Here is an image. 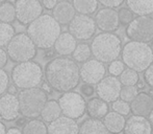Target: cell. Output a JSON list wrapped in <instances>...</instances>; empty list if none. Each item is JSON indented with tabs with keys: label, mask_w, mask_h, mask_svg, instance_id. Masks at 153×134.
<instances>
[{
	"label": "cell",
	"mask_w": 153,
	"mask_h": 134,
	"mask_svg": "<svg viewBox=\"0 0 153 134\" xmlns=\"http://www.w3.org/2000/svg\"><path fill=\"white\" fill-rule=\"evenodd\" d=\"M148 116H149V120H149V123L151 124V126L153 127V109L151 110V112H150Z\"/></svg>",
	"instance_id": "cell-46"
},
{
	"label": "cell",
	"mask_w": 153,
	"mask_h": 134,
	"mask_svg": "<svg viewBox=\"0 0 153 134\" xmlns=\"http://www.w3.org/2000/svg\"><path fill=\"white\" fill-rule=\"evenodd\" d=\"M144 78H145L146 83H147L151 88H153V62L147 67V69L145 70Z\"/></svg>",
	"instance_id": "cell-39"
},
{
	"label": "cell",
	"mask_w": 153,
	"mask_h": 134,
	"mask_svg": "<svg viewBox=\"0 0 153 134\" xmlns=\"http://www.w3.org/2000/svg\"><path fill=\"white\" fill-rule=\"evenodd\" d=\"M122 84L120 83L119 79L114 75L104 77L100 82L97 83L96 92L98 94V98L103 100L106 103L118 100L120 96Z\"/></svg>",
	"instance_id": "cell-12"
},
{
	"label": "cell",
	"mask_w": 153,
	"mask_h": 134,
	"mask_svg": "<svg viewBox=\"0 0 153 134\" xmlns=\"http://www.w3.org/2000/svg\"><path fill=\"white\" fill-rule=\"evenodd\" d=\"M119 81L123 86H132L137 84L140 81L139 72L130 68L124 69L122 73L119 75Z\"/></svg>",
	"instance_id": "cell-31"
},
{
	"label": "cell",
	"mask_w": 153,
	"mask_h": 134,
	"mask_svg": "<svg viewBox=\"0 0 153 134\" xmlns=\"http://www.w3.org/2000/svg\"><path fill=\"white\" fill-rule=\"evenodd\" d=\"M134 18V14L131 12L129 8H122L118 12V19H119V23L122 25H128L131 21Z\"/></svg>",
	"instance_id": "cell-34"
},
{
	"label": "cell",
	"mask_w": 153,
	"mask_h": 134,
	"mask_svg": "<svg viewBox=\"0 0 153 134\" xmlns=\"http://www.w3.org/2000/svg\"><path fill=\"white\" fill-rule=\"evenodd\" d=\"M124 69H125V64L122 61H120V60H114V61H111L109 63L108 66L109 73L111 75H114V77L120 75Z\"/></svg>",
	"instance_id": "cell-35"
},
{
	"label": "cell",
	"mask_w": 153,
	"mask_h": 134,
	"mask_svg": "<svg viewBox=\"0 0 153 134\" xmlns=\"http://www.w3.org/2000/svg\"><path fill=\"white\" fill-rule=\"evenodd\" d=\"M75 11L82 15H92L98 8L97 0H73Z\"/></svg>",
	"instance_id": "cell-26"
},
{
	"label": "cell",
	"mask_w": 153,
	"mask_h": 134,
	"mask_svg": "<svg viewBox=\"0 0 153 134\" xmlns=\"http://www.w3.org/2000/svg\"><path fill=\"white\" fill-rule=\"evenodd\" d=\"M8 75L2 68H0V96L7 90L8 88Z\"/></svg>",
	"instance_id": "cell-36"
},
{
	"label": "cell",
	"mask_w": 153,
	"mask_h": 134,
	"mask_svg": "<svg viewBox=\"0 0 153 134\" xmlns=\"http://www.w3.org/2000/svg\"><path fill=\"white\" fill-rule=\"evenodd\" d=\"M3 2H5V0H0V3H3Z\"/></svg>",
	"instance_id": "cell-49"
},
{
	"label": "cell",
	"mask_w": 153,
	"mask_h": 134,
	"mask_svg": "<svg viewBox=\"0 0 153 134\" xmlns=\"http://www.w3.org/2000/svg\"><path fill=\"white\" fill-rule=\"evenodd\" d=\"M22 134H48L47 126L43 120L32 118L23 126Z\"/></svg>",
	"instance_id": "cell-27"
},
{
	"label": "cell",
	"mask_w": 153,
	"mask_h": 134,
	"mask_svg": "<svg viewBox=\"0 0 153 134\" xmlns=\"http://www.w3.org/2000/svg\"><path fill=\"white\" fill-rule=\"evenodd\" d=\"M62 114L61 108H59V102L54 100L47 101L41 111V116L43 120L46 123H51L57 117H59Z\"/></svg>",
	"instance_id": "cell-25"
},
{
	"label": "cell",
	"mask_w": 153,
	"mask_h": 134,
	"mask_svg": "<svg viewBox=\"0 0 153 134\" xmlns=\"http://www.w3.org/2000/svg\"><path fill=\"white\" fill-rule=\"evenodd\" d=\"M137 93H139V89L135 85L123 86V87H121V91H120V98H121L122 101L130 103L137 96Z\"/></svg>",
	"instance_id": "cell-32"
},
{
	"label": "cell",
	"mask_w": 153,
	"mask_h": 134,
	"mask_svg": "<svg viewBox=\"0 0 153 134\" xmlns=\"http://www.w3.org/2000/svg\"><path fill=\"white\" fill-rule=\"evenodd\" d=\"M6 133V127L3 123L0 122V134H5Z\"/></svg>",
	"instance_id": "cell-43"
},
{
	"label": "cell",
	"mask_w": 153,
	"mask_h": 134,
	"mask_svg": "<svg viewBox=\"0 0 153 134\" xmlns=\"http://www.w3.org/2000/svg\"><path fill=\"white\" fill-rule=\"evenodd\" d=\"M42 80V67L31 60L18 63L12 70V81L19 89L38 87Z\"/></svg>",
	"instance_id": "cell-5"
},
{
	"label": "cell",
	"mask_w": 153,
	"mask_h": 134,
	"mask_svg": "<svg viewBox=\"0 0 153 134\" xmlns=\"http://www.w3.org/2000/svg\"><path fill=\"white\" fill-rule=\"evenodd\" d=\"M69 33L76 40H89L96 33L95 20L89 15H75L69 23Z\"/></svg>",
	"instance_id": "cell-10"
},
{
	"label": "cell",
	"mask_w": 153,
	"mask_h": 134,
	"mask_svg": "<svg viewBox=\"0 0 153 134\" xmlns=\"http://www.w3.org/2000/svg\"><path fill=\"white\" fill-rule=\"evenodd\" d=\"M16 19L21 24L27 25L43 14V5L39 0H16Z\"/></svg>",
	"instance_id": "cell-11"
},
{
	"label": "cell",
	"mask_w": 153,
	"mask_h": 134,
	"mask_svg": "<svg viewBox=\"0 0 153 134\" xmlns=\"http://www.w3.org/2000/svg\"><path fill=\"white\" fill-rule=\"evenodd\" d=\"M148 94H149V96L153 99V89H152V90H150V93H148Z\"/></svg>",
	"instance_id": "cell-47"
},
{
	"label": "cell",
	"mask_w": 153,
	"mask_h": 134,
	"mask_svg": "<svg viewBox=\"0 0 153 134\" xmlns=\"http://www.w3.org/2000/svg\"><path fill=\"white\" fill-rule=\"evenodd\" d=\"M7 60H8L7 53L2 47H0V68H3L7 64Z\"/></svg>",
	"instance_id": "cell-40"
},
{
	"label": "cell",
	"mask_w": 153,
	"mask_h": 134,
	"mask_svg": "<svg viewBox=\"0 0 153 134\" xmlns=\"http://www.w3.org/2000/svg\"><path fill=\"white\" fill-rule=\"evenodd\" d=\"M124 134H152V126L145 116L134 115L125 122Z\"/></svg>",
	"instance_id": "cell-17"
},
{
	"label": "cell",
	"mask_w": 153,
	"mask_h": 134,
	"mask_svg": "<svg viewBox=\"0 0 153 134\" xmlns=\"http://www.w3.org/2000/svg\"><path fill=\"white\" fill-rule=\"evenodd\" d=\"M125 117L115 111L107 112L103 117V124L111 134L121 133L125 126Z\"/></svg>",
	"instance_id": "cell-21"
},
{
	"label": "cell",
	"mask_w": 153,
	"mask_h": 134,
	"mask_svg": "<svg viewBox=\"0 0 153 134\" xmlns=\"http://www.w3.org/2000/svg\"><path fill=\"white\" fill-rule=\"evenodd\" d=\"M47 101V93L42 88L32 87L22 89L18 96L19 111L26 118L39 117Z\"/></svg>",
	"instance_id": "cell-6"
},
{
	"label": "cell",
	"mask_w": 153,
	"mask_h": 134,
	"mask_svg": "<svg viewBox=\"0 0 153 134\" xmlns=\"http://www.w3.org/2000/svg\"><path fill=\"white\" fill-rule=\"evenodd\" d=\"M57 3V0H43V8H45L46 10H53L55 5Z\"/></svg>",
	"instance_id": "cell-41"
},
{
	"label": "cell",
	"mask_w": 153,
	"mask_h": 134,
	"mask_svg": "<svg viewBox=\"0 0 153 134\" xmlns=\"http://www.w3.org/2000/svg\"><path fill=\"white\" fill-rule=\"evenodd\" d=\"M85 111L92 118L101 120L108 112V105L100 98H93L85 104Z\"/></svg>",
	"instance_id": "cell-22"
},
{
	"label": "cell",
	"mask_w": 153,
	"mask_h": 134,
	"mask_svg": "<svg viewBox=\"0 0 153 134\" xmlns=\"http://www.w3.org/2000/svg\"><path fill=\"white\" fill-rule=\"evenodd\" d=\"M19 102L14 93H5L0 98V116L2 120L12 122L18 117Z\"/></svg>",
	"instance_id": "cell-15"
},
{
	"label": "cell",
	"mask_w": 153,
	"mask_h": 134,
	"mask_svg": "<svg viewBox=\"0 0 153 134\" xmlns=\"http://www.w3.org/2000/svg\"><path fill=\"white\" fill-rule=\"evenodd\" d=\"M92 55L102 63H111L121 55L122 46L120 38L115 34L102 33L93 39L91 44Z\"/></svg>",
	"instance_id": "cell-4"
},
{
	"label": "cell",
	"mask_w": 153,
	"mask_h": 134,
	"mask_svg": "<svg viewBox=\"0 0 153 134\" xmlns=\"http://www.w3.org/2000/svg\"><path fill=\"white\" fill-rule=\"evenodd\" d=\"M75 8L69 1L57 2L52 10V17L59 25H66L71 22L75 16Z\"/></svg>",
	"instance_id": "cell-19"
},
{
	"label": "cell",
	"mask_w": 153,
	"mask_h": 134,
	"mask_svg": "<svg viewBox=\"0 0 153 134\" xmlns=\"http://www.w3.org/2000/svg\"><path fill=\"white\" fill-rule=\"evenodd\" d=\"M95 23L100 31L104 33H111L119 27L118 12L115 8H101L95 17Z\"/></svg>",
	"instance_id": "cell-14"
},
{
	"label": "cell",
	"mask_w": 153,
	"mask_h": 134,
	"mask_svg": "<svg viewBox=\"0 0 153 134\" xmlns=\"http://www.w3.org/2000/svg\"><path fill=\"white\" fill-rule=\"evenodd\" d=\"M5 134H22V131H20L18 128H10L6 130Z\"/></svg>",
	"instance_id": "cell-42"
},
{
	"label": "cell",
	"mask_w": 153,
	"mask_h": 134,
	"mask_svg": "<svg viewBox=\"0 0 153 134\" xmlns=\"http://www.w3.org/2000/svg\"><path fill=\"white\" fill-rule=\"evenodd\" d=\"M126 35L131 41L148 43L153 40V19L148 16H139L127 25Z\"/></svg>",
	"instance_id": "cell-9"
},
{
	"label": "cell",
	"mask_w": 153,
	"mask_h": 134,
	"mask_svg": "<svg viewBox=\"0 0 153 134\" xmlns=\"http://www.w3.org/2000/svg\"><path fill=\"white\" fill-rule=\"evenodd\" d=\"M153 109V99L148 93L141 92L130 102V111L134 115L148 116Z\"/></svg>",
	"instance_id": "cell-18"
},
{
	"label": "cell",
	"mask_w": 153,
	"mask_h": 134,
	"mask_svg": "<svg viewBox=\"0 0 153 134\" xmlns=\"http://www.w3.org/2000/svg\"><path fill=\"white\" fill-rule=\"evenodd\" d=\"M150 47H151V50H152V53H153V40H152V44H151V46H150Z\"/></svg>",
	"instance_id": "cell-48"
},
{
	"label": "cell",
	"mask_w": 153,
	"mask_h": 134,
	"mask_svg": "<svg viewBox=\"0 0 153 134\" xmlns=\"http://www.w3.org/2000/svg\"><path fill=\"white\" fill-rule=\"evenodd\" d=\"M16 20L15 5L10 2L0 3V21L5 23H12Z\"/></svg>",
	"instance_id": "cell-29"
},
{
	"label": "cell",
	"mask_w": 153,
	"mask_h": 134,
	"mask_svg": "<svg viewBox=\"0 0 153 134\" xmlns=\"http://www.w3.org/2000/svg\"><path fill=\"white\" fill-rule=\"evenodd\" d=\"M42 89L44 90L45 92H50V91H51V87L48 85V84H43Z\"/></svg>",
	"instance_id": "cell-45"
},
{
	"label": "cell",
	"mask_w": 153,
	"mask_h": 134,
	"mask_svg": "<svg viewBox=\"0 0 153 134\" xmlns=\"http://www.w3.org/2000/svg\"><path fill=\"white\" fill-rule=\"evenodd\" d=\"M15 36V29L10 23L0 21V47L6 46Z\"/></svg>",
	"instance_id": "cell-30"
},
{
	"label": "cell",
	"mask_w": 153,
	"mask_h": 134,
	"mask_svg": "<svg viewBox=\"0 0 153 134\" xmlns=\"http://www.w3.org/2000/svg\"><path fill=\"white\" fill-rule=\"evenodd\" d=\"M80 93L81 96H85V98H91L93 94L95 93V89H94V86L91 85V84H82L80 86Z\"/></svg>",
	"instance_id": "cell-38"
},
{
	"label": "cell",
	"mask_w": 153,
	"mask_h": 134,
	"mask_svg": "<svg viewBox=\"0 0 153 134\" xmlns=\"http://www.w3.org/2000/svg\"><path fill=\"white\" fill-rule=\"evenodd\" d=\"M113 110L117 113L121 114L123 116H126L130 113V105L129 103L125 101H122V100H116L113 102Z\"/></svg>",
	"instance_id": "cell-33"
},
{
	"label": "cell",
	"mask_w": 153,
	"mask_h": 134,
	"mask_svg": "<svg viewBox=\"0 0 153 134\" xmlns=\"http://www.w3.org/2000/svg\"><path fill=\"white\" fill-rule=\"evenodd\" d=\"M123 63L137 72H143L153 62V53L148 43L130 41L122 49Z\"/></svg>",
	"instance_id": "cell-3"
},
{
	"label": "cell",
	"mask_w": 153,
	"mask_h": 134,
	"mask_svg": "<svg viewBox=\"0 0 153 134\" xmlns=\"http://www.w3.org/2000/svg\"><path fill=\"white\" fill-rule=\"evenodd\" d=\"M106 69L104 63L98 60H88L83 62L82 66L79 68V75L83 83L87 84H97L105 77Z\"/></svg>",
	"instance_id": "cell-13"
},
{
	"label": "cell",
	"mask_w": 153,
	"mask_h": 134,
	"mask_svg": "<svg viewBox=\"0 0 153 134\" xmlns=\"http://www.w3.org/2000/svg\"><path fill=\"white\" fill-rule=\"evenodd\" d=\"M91 56H92L91 47L87 43L77 44L74 51L72 53L73 60L75 62H78V63H83V62L88 61L91 58Z\"/></svg>",
	"instance_id": "cell-28"
},
{
	"label": "cell",
	"mask_w": 153,
	"mask_h": 134,
	"mask_svg": "<svg viewBox=\"0 0 153 134\" xmlns=\"http://www.w3.org/2000/svg\"><path fill=\"white\" fill-rule=\"evenodd\" d=\"M45 79L51 89L57 92H68L78 86L80 81L79 67L73 59L59 57L45 66Z\"/></svg>",
	"instance_id": "cell-1"
},
{
	"label": "cell",
	"mask_w": 153,
	"mask_h": 134,
	"mask_svg": "<svg viewBox=\"0 0 153 134\" xmlns=\"http://www.w3.org/2000/svg\"><path fill=\"white\" fill-rule=\"evenodd\" d=\"M99 3L102 4L104 8H119L122 5V3L125 0H97Z\"/></svg>",
	"instance_id": "cell-37"
},
{
	"label": "cell",
	"mask_w": 153,
	"mask_h": 134,
	"mask_svg": "<svg viewBox=\"0 0 153 134\" xmlns=\"http://www.w3.org/2000/svg\"><path fill=\"white\" fill-rule=\"evenodd\" d=\"M76 45V39L70 33L65 32V33L59 34L53 46H54V50L56 53H59L62 57H68L72 55Z\"/></svg>",
	"instance_id": "cell-20"
},
{
	"label": "cell",
	"mask_w": 153,
	"mask_h": 134,
	"mask_svg": "<svg viewBox=\"0 0 153 134\" xmlns=\"http://www.w3.org/2000/svg\"><path fill=\"white\" fill-rule=\"evenodd\" d=\"M78 134H111L103 122L97 118H88L80 125Z\"/></svg>",
	"instance_id": "cell-23"
},
{
	"label": "cell",
	"mask_w": 153,
	"mask_h": 134,
	"mask_svg": "<svg viewBox=\"0 0 153 134\" xmlns=\"http://www.w3.org/2000/svg\"><path fill=\"white\" fill-rule=\"evenodd\" d=\"M25 124H26L25 117H21L20 120H18V122H17V125H18V126H24Z\"/></svg>",
	"instance_id": "cell-44"
},
{
	"label": "cell",
	"mask_w": 153,
	"mask_h": 134,
	"mask_svg": "<svg viewBox=\"0 0 153 134\" xmlns=\"http://www.w3.org/2000/svg\"><path fill=\"white\" fill-rule=\"evenodd\" d=\"M128 8L137 16L153 14V0H126Z\"/></svg>",
	"instance_id": "cell-24"
},
{
	"label": "cell",
	"mask_w": 153,
	"mask_h": 134,
	"mask_svg": "<svg viewBox=\"0 0 153 134\" xmlns=\"http://www.w3.org/2000/svg\"><path fill=\"white\" fill-rule=\"evenodd\" d=\"M6 46L7 56L16 63L30 61L36 56V47L27 34L20 33L15 35Z\"/></svg>",
	"instance_id": "cell-7"
},
{
	"label": "cell",
	"mask_w": 153,
	"mask_h": 134,
	"mask_svg": "<svg viewBox=\"0 0 153 134\" xmlns=\"http://www.w3.org/2000/svg\"><path fill=\"white\" fill-rule=\"evenodd\" d=\"M85 101L78 92H64L59 99V105L64 116L78 120L85 112Z\"/></svg>",
	"instance_id": "cell-8"
},
{
	"label": "cell",
	"mask_w": 153,
	"mask_h": 134,
	"mask_svg": "<svg viewBox=\"0 0 153 134\" xmlns=\"http://www.w3.org/2000/svg\"><path fill=\"white\" fill-rule=\"evenodd\" d=\"M62 33L61 25L51 15H41L29 23L27 35L31 39L36 47L41 49H49L54 45L57 37Z\"/></svg>",
	"instance_id": "cell-2"
},
{
	"label": "cell",
	"mask_w": 153,
	"mask_h": 134,
	"mask_svg": "<svg viewBox=\"0 0 153 134\" xmlns=\"http://www.w3.org/2000/svg\"><path fill=\"white\" fill-rule=\"evenodd\" d=\"M79 126L75 120L67 116H59L47 127L48 134H78Z\"/></svg>",
	"instance_id": "cell-16"
}]
</instances>
